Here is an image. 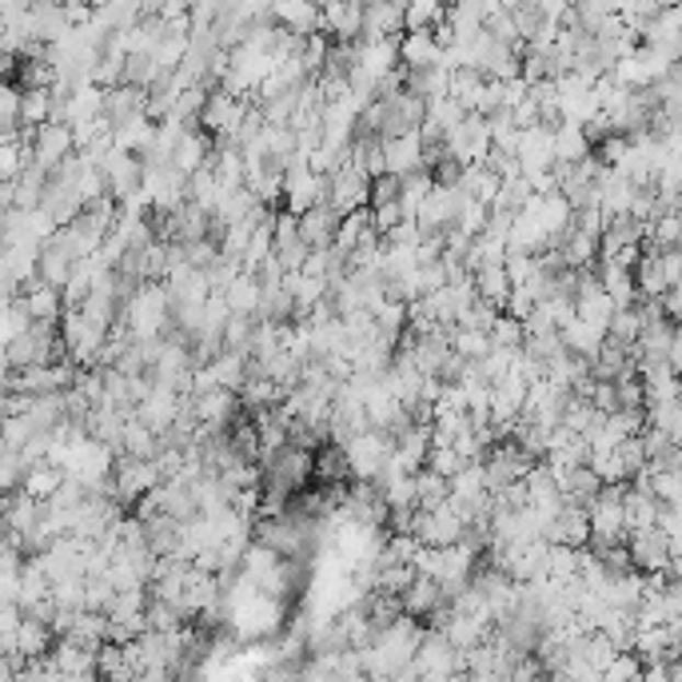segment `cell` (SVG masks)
I'll return each instance as SVG.
<instances>
[{"mask_svg": "<svg viewBox=\"0 0 682 682\" xmlns=\"http://www.w3.org/2000/svg\"><path fill=\"white\" fill-rule=\"evenodd\" d=\"M24 164H29V144L0 140V180H16Z\"/></svg>", "mask_w": 682, "mask_h": 682, "instance_id": "cell-49", "label": "cell"}, {"mask_svg": "<svg viewBox=\"0 0 682 682\" xmlns=\"http://www.w3.org/2000/svg\"><path fill=\"white\" fill-rule=\"evenodd\" d=\"M419 236H423V231H419V224L411 220V216H403V220L391 224V228L384 231V240H387V243H416Z\"/></svg>", "mask_w": 682, "mask_h": 682, "instance_id": "cell-55", "label": "cell"}, {"mask_svg": "<svg viewBox=\"0 0 682 682\" xmlns=\"http://www.w3.org/2000/svg\"><path fill=\"white\" fill-rule=\"evenodd\" d=\"M440 603H443L440 579H431V575H419L416 571V579H411V583L399 591V606H403V615L419 618V623H423V618H428Z\"/></svg>", "mask_w": 682, "mask_h": 682, "instance_id": "cell-18", "label": "cell"}, {"mask_svg": "<svg viewBox=\"0 0 682 682\" xmlns=\"http://www.w3.org/2000/svg\"><path fill=\"white\" fill-rule=\"evenodd\" d=\"M594 275H599V287L615 299V308H627V304H635L638 299L630 268H618V264H611V260H599V264H594Z\"/></svg>", "mask_w": 682, "mask_h": 682, "instance_id": "cell-30", "label": "cell"}, {"mask_svg": "<svg viewBox=\"0 0 682 682\" xmlns=\"http://www.w3.org/2000/svg\"><path fill=\"white\" fill-rule=\"evenodd\" d=\"M60 484H65V467H56V463H48V459L24 467V475H21V491H29V496L41 499V503L53 499Z\"/></svg>", "mask_w": 682, "mask_h": 682, "instance_id": "cell-31", "label": "cell"}, {"mask_svg": "<svg viewBox=\"0 0 682 682\" xmlns=\"http://www.w3.org/2000/svg\"><path fill=\"white\" fill-rule=\"evenodd\" d=\"M643 416H647L650 428L667 431L671 440L682 435V408H679V396L674 399H655V403H643Z\"/></svg>", "mask_w": 682, "mask_h": 682, "instance_id": "cell-38", "label": "cell"}, {"mask_svg": "<svg viewBox=\"0 0 682 682\" xmlns=\"http://www.w3.org/2000/svg\"><path fill=\"white\" fill-rule=\"evenodd\" d=\"M121 452L136 455V459H152V455L160 452V435H156L148 423H140L136 416H128L121 431Z\"/></svg>", "mask_w": 682, "mask_h": 682, "instance_id": "cell-34", "label": "cell"}, {"mask_svg": "<svg viewBox=\"0 0 682 682\" xmlns=\"http://www.w3.org/2000/svg\"><path fill=\"white\" fill-rule=\"evenodd\" d=\"M56 331H60L65 355L72 360V364H80V367H92V364H96L100 348H104V340H109V328L92 323V319L84 316L80 308H65V316H60Z\"/></svg>", "mask_w": 682, "mask_h": 682, "instance_id": "cell-1", "label": "cell"}, {"mask_svg": "<svg viewBox=\"0 0 682 682\" xmlns=\"http://www.w3.org/2000/svg\"><path fill=\"white\" fill-rule=\"evenodd\" d=\"M411 484H416V507H423V511H431V507H440L447 499V479L440 471H431V467L411 471Z\"/></svg>", "mask_w": 682, "mask_h": 682, "instance_id": "cell-39", "label": "cell"}, {"mask_svg": "<svg viewBox=\"0 0 682 682\" xmlns=\"http://www.w3.org/2000/svg\"><path fill=\"white\" fill-rule=\"evenodd\" d=\"M559 340H562V348L571 355H583V360H591L599 348H603V340H606V331L603 328H591L587 319H579V316H571L567 323L559 328Z\"/></svg>", "mask_w": 682, "mask_h": 682, "instance_id": "cell-28", "label": "cell"}, {"mask_svg": "<svg viewBox=\"0 0 682 682\" xmlns=\"http://www.w3.org/2000/svg\"><path fill=\"white\" fill-rule=\"evenodd\" d=\"M48 659H53L56 674H65V679H96V650L80 647L77 638L56 635L53 647H48Z\"/></svg>", "mask_w": 682, "mask_h": 682, "instance_id": "cell-11", "label": "cell"}, {"mask_svg": "<svg viewBox=\"0 0 682 682\" xmlns=\"http://www.w3.org/2000/svg\"><path fill=\"white\" fill-rule=\"evenodd\" d=\"M343 479H352L348 452H343V443L323 440L311 452V484H343Z\"/></svg>", "mask_w": 682, "mask_h": 682, "instance_id": "cell-23", "label": "cell"}, {"mask_svg": "<svg viewBox=\"0 0 682 682\" xmlns=\"http://www.w3.org/2000/svg\"><path fill=\"white\" fill-rule=\"evenodd\" d=\"M152 140H156V121L148 116V112H136V116H128V121L112 124V144L124 148V152L140 156Z\"/></svg>", "mask_w": 682, "mask_h": 682, "instance_id": "cell-27", "label": "cell"}, {"mask_svg": "<svg viewBox=\"0 0 682 682\" xmlns=\"http://www.w3.org/2000/svg\"><path fill=\"white\" fill-rule=\"evenodd\" d=\"M379 140H384V168L391 177H408V172L423 168V140H419V133L379 136Z\"/></svg>", "mask_w": 682, "mask_h": 682, "instance_id": "cell-16", "label": "cell"}, {"mask_svg": "<svg viewBox=\"0 0 682 682\" xmlns=\"http://www.w3.org/2000/svg\"><path fill=\"white\" fill-rule=\"evenodd\" d=\"M275 24H284L292 29L296 36H308L319 29V4L316 0H272V9H268Z\"/></svg>", "mask_w": 682, "mask_h": 682, "instance_id": "cell-21", "label": "cell"}, {"mask_svg": "<svg viewBox=\"0 0 682 682\" xmlns=\"http://www.w3.org/2000/svg\"><path fill=\"white\" fill-rule=\"evenodd\" d=\"M647 491L659 503H679L682 499V475L674 467H647Z\"/></svg>", "mask_w": 682, "mask_h": 682, "instance_id": "cell-41", "label": "cell"}, {"mask_svg": "<svg viewBox=\"0 0 682 682\" xmlns=\"http://www.w3.org/2000/svg\"><path fill=\"white\" fill-rule=\"evenodd\" d=\"M144 96H148V92H144L140 84L121 80V84L104 89V104H100V112L109 116V124H121V121H128V116H136V112H144Z\"/></svg>", "mask_w": 682, "mask_h": 682, "instance_id": "cell-26", "label": "cell"}, {"mask_svg": "<svg viewBox=\"0 0 682 682\" xmlns=\"http://www.w3.org/2000/svg\"><path fill=\"white\" fill-rule=\"evenodd\" d=\"M487 216H491V208L487 204H479V200L463 196L459 212H455V228H463L467 236H479V231L487 228Z\"/></svg>", "mask_w": 682, "mask_h": 682, "instance_id": "cell-48", "label": "cell"}, {"mask_svg": "<svg viewBox=\"0 0 682 682\" xmlns=\"http://www.w3.org/2000/svg\"><path fill=\"white\" fill-rule=\"evenodd\" d=\"M100 172H104V184H109V196L112 200H124L128 192H136L140 187V156L136 152H124V148H116L112 144L109 152L100 156Z\"/></svg>", "mask_w": 682, "mask_h": 682, "instance_id": "cell-9", "label": "cell"}, {"mask_svg": "<svg viewBox=\"0 0 682 682\" xmlns=\"http://www.w3.org/2000/svg\"><path fill=\"white\" fill-rule=\"evenodd\" d=\"M77 152V140H72V124L65 121H45L33 128V140H29V160L41 164L45 172H53L56 164H65L68 156Z\"/></svg>", "mask_w": 682, "mask_h": 682, "instance_id": "cell-4", "label": "cell"}, {"mask_svg": "<svg viewBox=\"0 0 682 682\" xmlns=\"http://www.w3.org/2000/svg\"><path fill=\"white\" fill-rule=\"evenodd\" d=\"M659 255V268H662V280L671 287H679V280H682V252L679 248H662V252H655Z\"/></svg>", "mask_w": 682, "mask_h": 682, "instance_id": "cell-54", "label": "cell"}, {"mask_svg": "<svg viewBox=\"0 0 682 682\" xmlns=\"http://www.w3.org/2000/svg\"><path fill=\"white\" fill-rule=\"evenodd\" d=\"M587 535H591L587 507L583 503H567V499H562L559 515L543 527V539L547 543H567V547H587Z\"/></svg>", "mask_w": 682, "mask_h": 682, "instance_id": "cell-12", "label": "cell"}, {"mask_svg": "<svg viewBox=\"0 0 682 682\" xmlns=\"http://www.w3.org/2000/svg\"><path fill=\"white\" fill-rule=\"evenodd\" d=\"M260 275L255 272H236V280H231L228 287H224V299H228V311H243V316H255V308H260Z\"/></svg>", "mask_w": 682, "mask_h": 682, "instance_id": "cell-33", "label": "cell"}, {"mask_svg": "<svg viewBox=\"0 0 682 682\" xmlns=\"http://www.w3.org/2000/svg\"><path fill=\"white\" fill-rule=\"evenodd\" d=\"M104 4H109V0H89V9L96 12V9H104Z\"/></svg>", "mask_w": 682, "mask_h": 682, "instance_id": "cell-58", "label": "cell"}, {"mask_svg": "<svg viewBox=\"0 0 682 682\" xmlns=\"http://www.w3.org/2000/svg\"><path fill=\"white\" fill-rule=\"evenodd\" d=\"M535 9H539L547 21H559L562 12L571 9V0H535Z\"/></svg>", "mask_w": 682, "mask_h": 682, "instance_id": "cell-57", "label": "cell"}, {"mask_svg": "<svg viewBox=\"0 0 682 682\" xmlns=\"http://www.w3.org/2000/svg\"><path fill=\"white\" fill-rule=\"evenodd\" d=\"M21 475H24V459H21V452L12 447V452L0 455V496L16 491V487H21Z\"/></svg>", "mask_w": 682, "mask_h": 682, "instance_id": "cell-52", "label": "cell"}, {"mask_svg": "<svg viewBox=\"0 0 682 682\" xmlns=\"http://www.w3.org/2000/svg\"><path fill=\"white\" fill-rule=\"evenodd\" d=\"M53 627H48L45 618H33L24 615L21 627H16V650H21L24 659H36V655H48V647H53Z\"/></svg>", "mask_w": 682, "mask_h": 682, "instance_id": "cell-35", "label": "cell"}, {"mask_svg": "<svg viewBox=\"0 0 682 682\" xmlns=\"http://www.w3.org/2000/svg\"><path fill=\"white\" fill-rule=\"evenodd\" d=\"M208 372H212V379H216V387H231V391H236V387L243 384V355L224 348L220 355H212L208 360Z\"/></svg>", "mask_w": 682, "mask_h": 682, "instance_id": "cell-43", "label": "cell"}, {"mask_svg": "<svg viewBox=\"0 0 682 682\" xmlns=\"http://www.w3.org/2000/svg\"><path fill=\"white\" fill-rule=\"evenodd\" d=\"M252 328H255V316H243V311H231V316L224 319V328H220L224 348H228V352L248 355V343H252Z\"/></svg>", "mask_w": 682, "mask_h": 682, "instance_id": "cell-44", "label": "cell"}, {"mask_svg": "<svg viewBox=\"0 0 682 682\" xmlns=\"http://www.w3.org/2000/svg\"><path fill=\"white\" fill-rule=\"evenodd\" d=\"M638 331H643V316H638L635 304H627V308H615V311H611V319H606V340L623 343V348H635Z\"/></svg>", "mask_w": 682, "mask_h": 682, "instance_id": "cell-37", "label": "cell"}, {"mask_svg": "<svg viewBox=\"0 0 682 682\" xmlns=\"http://www.w3.org/2000/svg\"><path fill=\"white\" fill-rule=\"evenodd\" d=\"M487 336H491V343H496V348H519V343H523V319L499 311Z\"/></svg>", "mask_w": 682, "mask_h": 682, "instance_id": "cell-50", "label": "cell"}, {"mask_svg": "<svg viewBox=\"0 0 682 682\" xmlns=\"http://www.w3.org/2000/svg\"><path fill=\"white\" fill-rule=\"evenodd\" d=\"M192 416L204 431H224L240 416V396L231 387H208V391L192 396Z\"/></svg>", "mask_w": 682, "mask_h": 682, "instance_id": "cell-8", "label": "cell"}, {"mask_svg": "<svg viewBox=\"0 0 682 682\" xmlns=\"http://www.w3.org/2000/svg\"><path fill=\"white\" fill-rule=\"evenodd\" d=\"M343 452H348V467H352V479H379V467H384V459L391 455V435H384V431H360V435H352V440L343 443Z\"/></svg>", "mask_w": 682, "mask_h": 682, "instance_id": "cell-5", "label": "cell"}, {"mask_svg": "<svg viewBox=\"0 0 682 682\" xmlns=\"http://www.w3.org/2000/svg\"><path fill=\"white\" fill-rule=\"evenodd\" d=\"M367 187H372V180L360 172V168L343 156L340 168L336 172H328V204L336 212H355V208H367Z\"/></svg>", "mask_w": 682, "mask_h": 682, "instance_id": "cell-7", "label": "cell"}, {"mask_svg": "<svg viewBox=\"0 0 682 682\" xmlns=\"http://www.w3.org/2000/svg\"><path fill=\"white\" fill-rule=\"evenodd\" d=\"M459 204H463V192H459V187L431 184V192L423 196V204L416 208L419 231H443V228H452Z\"/></svg>", "mask_w": 682, "mask_h": 682, "instance_id": "cell-10", "label": "cell"}, {"mask_svg": "<svg viewBox=\"0 0 682 682\" xmlns=\"http://www.w3.org/2000/svg\"><path fill=\"white\" fill-rule=\"evenodd\" d=\"M659 299V311L667 319H671V323H679V316H682V292L679 287H667V292H662V296H655Z\"/></svg>", "mask_w": 682, "mask_h": 682, "instance_id": "cell-56", "label": "cell"}, {"mask_svg": "<svg viewBox=\"0 0 682 682\" xmlns=\"http://www.w3.org/2000/svg\"><path fill=\"white\" fill-rule=\"evenodd\" d=\"M53 112H56L53 89H21V124L24 128H36V124L53 121Z\"/></svg>", "mask_w": 682, "mask_h": 682, "instance_id": "cell-36", "label": "cell"}, {"mask_svg": "<svg viewBox=\"0 0 682 682\" xmlns=\"http://www.w3.org/2000/svg\"><path fill=\"white\" fill-rule=\"evenodd\" d=\"M471 284H475V296L487 299L491 308H503L507 296H511V280H507L503 264H484L471 272Z\"/></svg>", "mask_w": 682, "mask_h": 682, "instance_id": "cell-32", "label": "cell"}, {"mask_svg": "<svg viewBox=\"0 0 682 682\" xmlns=\"http://www.w3.org/2000/svg\"><path fill=\"white\" fill-rule=\"evenodd\" d=\"M559 255L567 268H594L599 264V236H591V231L583 228H567V236L559 240Z\"/></svg>", "mask_w": 682, "mask_h": 682, "instance_id": "cell-29", "label": "cell"}, {"mask_svg": "<svg viewBox=\"0 0 682 682\" xmlns=\"http://www.w3.org/2000/svg\"><path fill=\"white\" fill-rule=\"evenodd\" d=\"M627 550L635 571H662L671 562V555H679V539L662 535L659 527H643L627 535Z\"/></svg>", "mask_w": 682, "mask_h": 682, "instance_id": "cell-6", "label": "cell"}, {"mask_svg": "<svg viewBox=\"0 0 682 682\" xmlns=\"http://www.w3.org/2000/svg\"><path fill=\"white\" fill-rule=\"evenodd\" d=\"M611 311H615V299L606 296L603 287H594V292H587V296L575 299V316L587 319L591 328H603L606 331V319H611Z\"/></svg>", "mask_w": 682, "mask_h": 682, "instance_id": "cell-40", "label": "cell"}, {"mask_svg": "<svg viewBox=\"0 0 682 682\" xmlns=\"http://www.w3.org/2000/svg\"><path fill=\"white\" fill-rule=\"evenodd\" d=\"M555 487H559V496L567 499V503H591L594 491L603 487V479L587 467V463H575V467H562V471H555Z\"/></svg>", "mask_w": 682, "mask_h": 682, "instance_id": "cell-24", "label": "cell"}, {"mask_svg": "<svg viewBox=\"0 0 682 682\" xmlns=\"http://www.w3.org/2000/svg\"><path fill=\"white\" fill-rule=\"evenodd\" d=\"M411 667L423 679H447V674L463 671V650H455L443 630L423 627V635L416 643V655H411Z\"/></svg>", "mask_w": 682, "mask_h": 682, "instance_id": "cell-2", "label": "cell"}, {"mask_svg": "<svg viewBox=\"0 0 682 682\" xmlns=\"http://www.w3.org/2000/svg\"><path fill=\"white\" fill-rule=\"evenodd\" d=\"M591 403L599 411H603V416H611V411L618 408V396H615V384H611V379H594V387H591Z\"/></svg>", "mask_w": 682, "mask_h": 682, "instance_id": "cell-53", "label": "cell"}, {"mask_svg": "<svg viewBox=\"0 0 682 682\" xmlns=\"http://www.w3.org/2000/svg\"><path fill=\"white\" fill-rule=\"evenodd\" d=\"M112 484H116V503L128 511L144 491H152L160 484V467L156 459H136V455H116L112 459Z\"/></svg>", "mask_w": 682, "mask_h": 682, "instance_id": "cell-3", "label": "cell"}, {"mask_svg": "<svg viewBox=\"0 0 682 682\" xmlns=\"http://www.w3.org/2000/svg\"><path fill=\"white\" fill-rule=\"evenodd\" d=\"M443 48L435 45L431 29H403L399 36V65L403 68H431L440 65Z\"/></svg>", "mask_w": 682, "mask_h": 682, "instance_id": "cell-22", "label": "cell"}, {"mask_svg": "<svg viewBox=\"0 0 682 682\" xmlns=\"http://www.w3.org/2000/svg\"><path fill=\"white\" fill-rule=\"evenodd\" d=\"M550 152H555L559 164H579L583 156H591V140H587L583 124H571V121L555 124V133H550Z\"/></svg>", "mask_w": 682, "mask_h": 682, "instance_id": "cell-25", "label": "cell"}, {"mask_svg": "<svg viewBox=\"0 0 682 682\" xmlns=\"http://www.w3.org/2000/svg\"><path fill=\"white\" fill-rule=\"evenodd\" d=\"M21 304H24V311H29V319H36V323H60V316H65L60 287H48V284H41V280H29V284L21 287Z\"/></svg>", "mask_w": 682, "mask_h": 682, "instance_id": "cell-17", "label": "cell"}, {"mask_svg": "<svg viewBox=\"0 0 682 682\" xmlns=\"http://www.w3.org/2000/svg\"><path fill=\"white\" fill-rule=\"evenodd\" d=\"M177 408H180V391H172L168 384H152V391L136 403L133 416L140 419V423H148V428L160 435V431H168V423L177 419Z\"/></svg>", "mask_w": 682, "mask_h": 682, "instance_id": "cell-15", "label": "cell"}, {"mask_svg": "<svg viewBox=\"0 0 682 682\" xmlns=\"http://www.w3.org/2000/svg\"><path fill=\"white\" fill-rule=\"evenodd\" d=\"M403 33V9H396L391 0H372L364 4V24L355 41H379V36H399Z\"/></svg>", "mask_w": 682, "mask_h": 682, "instance_id": "cell-20", "label": "cell"}, {"mask_svg": "<svg viewBox=\"0 0 682 682\" xmlns=\"http://www.w3.org/2000/svg\"><path fill=\"white\" fill-rule=\"evenodd\" d=\"M96 674H109V679H136L128 667H124V650L121 643H112V638H104L96 647Z\"/></svg>", "mask_w": 682, "mask_h": 682, "instance_id": "cell-45", "label": "cell"}, {"mask_svg": "<svg viewBox=\"0 0 682 682\" xmlns=\"http://www.w3.org/2000/svg\"><path fill=\"white\" fill-rule=\"evenodd\" d=\"M212 133H204L200 124H187L184 133L177 136V144H172V156H168V164L177 168V172H196L200 164H208V156H212Z\"/></svg>", "mask_w": 682, "mask_h": 682, "instance_id": "cell-14", "label": "cell"}, {"mask_svg": "<svg viewBox=\"0 0 682 682\" xmlns=\"http://www.w3.org/2000/svg\"><path fill=\"white\" fill-rule=\"evenodd\" d=\"M638 674H643V662H638L635 650H615V659L606 662L599 679H606V682H638Z\"/></svg>", "mask_w": 682, "mask_h": 682, "instance_id": "cell-46", "label": "cell"}, {"mask_svg": "<svg viewBox=\"0 0 682 682\" xmlns=\"http://www.w3.org/2000/svg\"><path fill=\"white\" fill-rule=\"evenodd\" d=\"M463 463H471V459H463V455L455 452L452 443H443V447H428V459H423V467H431V471H440L443 479H452V475L459 471Z\"/></svg>", "mask_w": 682, "mask_h": 682, "instance_id": "cell-51", "label": "cell"}, {"mask_svg": "<svg viewBox=\"0 0 682 682\" xmlns=\"http://www.w3.org/2000/svg\"><path fill=\"white\" fill-rule=\"evenodd\" d=\"M33 319H29V311H24V304H21V296L16 299H9L4 308H0V343H9V340H16L24 328H29Z\"/></svg>", "mask_w": 682, "mask_h": 682, "instance_id": "cell-47", "label": "cell"}, {"mask_svg": "<svg viewBox=\"0 0 682 682\" xmlns=\"http://www.w3.org/2000/svg\"><path fill=\"white\" fill-rule=\"evenodd\" d=\"M296 224H299V240L308 243V248H331L340 212L331 208V204H311L308 212H299Z\"/></svg>", "mask_w": 682, "mask_h": 682, "instance_id": "cell-19", "label": "cell"}, {"mask_svg": "<svg viewBox=\"0 0 682 682\" xmlns=\"http://www.w3.org/2000/svg\"><path fill=\"white\" fill-rule=\"evenodd\" d=\"M360 24H364V4H355V0H328V4H319V29L331 41H355Z\"/></svg>", "mask_w": 682, "mask_h": 682, "instance_id": "cell-13", "label": "cell"}, {"mask_svg": "<svg viewBox=\"0 0 682 682\" xmlns=\"http://www.w3.org/2000/svg\"><path fill=\"white\" fill-rule=\"evenodd\" d=\"M452 352L463 355L467 364H475V360H484L487 352H491V336L487 331H471V328H452Z\"/></svg>", "mask_w": 682, "mask_h": 682, "instance_id": "cell-42", "label": "cell"}]
</instances>
